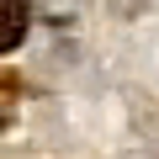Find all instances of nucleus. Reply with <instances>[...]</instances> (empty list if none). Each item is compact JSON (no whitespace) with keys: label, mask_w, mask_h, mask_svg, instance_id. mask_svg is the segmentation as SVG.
<instances>
[{"label":"nucleus","mask_w":159,"mask_h":159,"mask_svg":"<svg viewBox=\"0 0 159 159\" xmlns=\"http://www.w3.org/2000/svg\"><path fill=\"white\" fill-rule=\"evenodd\" d=\"M21 27H27V0H0V53L21 43Z\"/></svg>","instance_id":"obj_1"}]
</instances>
